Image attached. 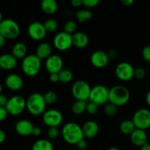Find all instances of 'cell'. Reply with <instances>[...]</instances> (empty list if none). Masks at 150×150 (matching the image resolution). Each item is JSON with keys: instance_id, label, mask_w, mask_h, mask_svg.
I'll use <instances>...</instances> for the list:
<instances>
[{"instance_id": "6da1fadb", "label": "cell", "mask_w": 150, "mask_h": 150, "mask_svg": "<svg viewBox=\"0 0 150 150\" xmlns=\"http://www.w3.org/2000/svg\"><path fill=\"white\" fill-rule=\"evenodd\" d=\"M61 134L64 140L70 144H77L84 139L82 127L75 122L66 123L62 129Z\"/></svg>"}, {"instance_id": "7a4b0ae2", "label": "cell", "mask_w": 150, "mask_h": 150, "mask_svg": "<svg viewBox=\"0 0 150 150\" xmlns=\"http://www.w3.org/2000/svg\"><path fill=\"white\" fill-rule=\"evenodd\" d=\"M130 98V91L123 85H116L109 89L108 102L116 106H123L128 103Z\"/></svg>"}, {"instance_id": "3957f363", "label": "cell", "mask_w": 150, "mask_h": 150, "mask_svg": "<svg viewBox=\"0 0 150 150\" xmlns=\"http://www.w3.org/2000/svg\"><path fill=\"white\" fill-rule=\"evenodd\" d=\"M45 106L46 103L43 95L38 92L32 93L26 99V109L34 116L43 114L45 111Z\"/></svg>"}, {"instance_id": "277c9868", "label": "cell", "mask_w": 150, "mask_h": 150, "mask_svg": "<svg viewBox=\"0 0 150 150\" xmlns=\"http://www.w3.org/2000/svg\"><path fill=\"white\" fill-rule=\"evenodd\" d=\"M41 59L38 58L36 54H29L27 55L21 63V67L23 73L28 76L33 77L37 76L40 71Z\"/></svg>"}, {"instance_id": "5b68a950", "label": "cell", "mask_w": 150, "mask_h": 150, "mask_svg": "<svg viewBox=\"0 0 150 150\" xmlns=\"http://www.w3.org/2000/svg\"><path fill=\"white\" fill-rule=\"evenodd\" d=\"M109 97V89L104 85L98 84L93 86L91 89L89 100L90 102L99 105L107 104Z\"/></svg>"}, {"instance_id": "8992f818", "label": "cell", "mask_w": 150, "mask_h": 150, "mask_svg": "<svg viewBox=\"0 0 150 150\" xmlns=\"http://www.w3.org/2000/svg\"><path fill=\"white\" fill-rule=\"evenodd\" d=\"M21 32L20 26L17 22L12 19H4L0 23V33L6 39H16Z\"/></svg>"}, {"instance_id": "52a82bcc", "label": "cell", "mask_w": 150, "mask_h": 150, "mask_svg": "<svg viewBox=\"0 0 150 150\" xmlns=\"http://www.w3.org/2000/svg\"><path fill=\"white\" fill-rule=\"evenodd\" d=\"M92 87L86 81L79 80L72 86L71 92L73 96L77 100L86 101L89 98Z\"/></svg>"}, {"instance_id": "ba28073f", "label": "cell", "mask_w": 150, "mask_h": 150, "mask_svg": "<svg viewBox=\"0 0 150 150\" xmlns=\"http://www.w3.org/2000/svg\"><path fill=\"white\" fill-rule=\"evenodd\" d=\"M136 128L146 130L150 127V110L147 108H139L134 113L132 118Z\"/></svg>"}, {"instance_id": "9c48e42d", "label": "cell", "mask_w": 150, "mask_h": 150, "mask_svg": "<svg viewBox=\"0 0 150 150\" xmlns=\"http://www.w3.org/2000/svg\"><path fill=\"white\" fill-rule=\"evenodd\" d=\"M5 108L8 114L13 116L19 115L26 108V100L20 95H15L8 100Z\"/></svg>"}, {"instance_id": "30bf717a", "label": "cell", "mask_w": 150, "mask_h": 150, "mask_svg": "<svg viewBox=\"0 0 150 150\" xmlns=\"http://www.w3.org/2000/svg\"><path fill=\"white\" fill-rule=\"evenodd\" d=\"M42 121L48 127H58L62 123V114L57 109L47 110L42 115Z\"/></svg>"}, {"instance_id": "8fae6325", "label": "cell", "mask_w": 150, "mask_h": 150, "mask_svg": "<svg viewBox=\"0 0 150 150\" xmlns=\"http://www.w3.org/2000/svg\"><path fill=\"white\" fill-rule=\"evenodd\" d=\"M135 68L130 63L122 62L119 63L115 68V74L120 80L127 81L134 77Z\"/></svg>"}, {"instance_id": "7c38bea8", "label": "cell", "mask_w": 150, "mask_h": 150, "mask_svg": "<svg viewBox=\"0 0 150 150\" xmlns=\"http://www.w3.org/2000/svg\"><path fill=\"white\" fill-rule=\"evenodd\" d=\"M73 45V35L64 31L59 32L54 38V47L59 51H66Z\"/></svg>"}, {"instance_id": "4fadbf2b", "label": "cell", "mask_w": 150, "mask_h": 150, "mask_svg": "<svg viewBox=\"0 0 150 150\" xmlns=\"http://www.w3.org/2000/svg\"><path fill=\"white\" fill-rule=\"evenodd\" d=\"M29 37L35 40H42L45 38L47 31L44 24L39 21L32 22L27 29Z\"/></svg>"}, {"instance_id": "5bb4252c", "label": "cell", "mask_w": 150, "mask_h": 150, "mask_svg": "<svg viewBox=\"0 0 150 150\" xmlns=\"http://www.w3.org/2000/svg\"><path fill=\"white\" fill-rule=\"evenodd\" d=\"M45 68L50 73H59L63 69V60L60 56L52 54L45 61Z\"/></svg>"}, {"instance_id": "9a60e30c", "label": "cell", "mask_w": 150, "mask_h": 150, "mask_svg": "<svg viewBox=\"0 0 150 150\" xmlns=\"http://www.w3.org/2000/svg\"><path fill=\"white\" fill-rule=\"evenodd\" d=\"M109 57L107 52L103 51H96L91 55L90 61L92 65L97 68L105 67L109 62Z\"/></svg>"}, {"instance_id": "2e32d148", "label": "cell", "mask_w": 150, "mask_h": 150, "mask_svg": "<svg viewBox=\"0 0 150 150\" xmlns=\"http://www.w3.org/2000/svg\"><path fill=\"white\" fill-rule=\"evenodd\" d=\"M35 126L32 122L27 120H21L17 122L15 126L16 133L21 136H29L33 133L34 128Z\"/></svg>"}, {"instance_id": "e0dca14e", "label": "cell", "mask_w": 150, "mask_h": 150, "mask_svg": "<svg viewBox=\"0 0 150 150\" xmlns=\"http://www.w3.org/2000/svg\"><path fill=\"white\" fill-rule=\"evenodd\" d=\"M5 84L10 90L18 91L23 87V80L19 75L12 73L6 78Z\"/></svg>"}, {"instance_id": "ac0fdd59", "label": "cell", "mask_w": 150, "mask_h": 150, "mask_svg": "<svg viewBox=\"0 0 150 150\" xmlns=\"http://www.w3.org/2000/svg\"><path fill=\"white\" fill-rule=\"evenodd\" d=\"M132 144L138 147H142L147 143V135L145 130L136 128L130 136Z\"/></svg>"}, {"instance_id": "d6986e66", "label": "cell", "mask_w": 150, "mask_h": 150, "mask_svg": "<svg viewBox=\"0 0 150 150\" xmlns=\"http://www.w3.org/2000/svg\"><path fill=\"white\" fill-rule=\"evenodd\" d=\"M83 133L84 138L92 139L95 137L99 133L100 127L98 123L93 120H89L86 122L82 127Z\"/></svg>"}, {"instance_id": "ffe728a7", "label": "cell", "mask_w": 150, "mask_h": 150, "mask_svg": "<svg viewBox=\"0 0 150 150\" xmlns=\"http://www.w3.org/2000/svg\"><path fill=\"white\" fill-rule=\"evenodd\" d=\"M17 65V59L13 54H4L0 56V67L4 70H12Z\"/></svg>"}, {"instance_id": "44dd1931", "label": "cell", "mask_w": 150, "mask_h": 150, "mask_svg": "<svg viewBox=\"0 0 150 150\" xmlns=\"http://www.w3.org/2000/svg\"><path fill=\"white\" fill-rule=\"evenodd\" d=\"M52 47L48 42H41L38 45L36 49V56L39 59H47L49 57L52 55Z\"/></svg>"}, {"instance_id": "7402d4cb", "label": "cell", "mask_w": 150, "mask_h": 150, "mask_svg": "<svg viewBox=\"0 0 150 150\" xmlns=\"http://www.w3.org/2000/svg\"><path fill=\"white\" fill-rule=\"evenodd\" d=\"M73 44L78 48H84L89 44L87 35L82 32H76L73 35Z\"/></svg>"}, {"instance_id": "603a6c76", "label": "cell", "mask_w": 150, "mask_h": 150, "mask_svg": "<svg viewBox=\"0 0 150 150\" xmlns=\"http://www.w3.org/2000/svg\"><path fill=\"white\" fill-rule=\"evenodd\" d=\"M27 47L23 42H18L13 45L12 48V54L16 59H21L26 57Z\"/></svg>"}, {"instance_id": "cb8c5ba5", "label": "cell", "mask_w": 150, "mask_h": 150, "mask_svg": "<svg viewBox=\"0 0 150 150\" xmlns=\"http://www.w3.org/2000/svg\"><path fill=\"white\" fill-rule=\"evenodd\" d=\"M42 11L48 15L54 14L58 9V4L55 0H42L41 2Z\"/></svg>"}, {"instance_id": "d4e9b609", "label": "cell", "mask_w": 150, "mask_h": 150, "mask_svg": "<svg viewBox=\"0 0 150 150\" xmlns=\"http://www.w3.org/2000/svg\"><path fill=\"white\" fill-rule=\"evenodd\" d=\"M32 150H54L53 144L48 139H39L33 144Z\"/></svg>"}, {"instance_id": "484cf974", "label": "cell", "mask_w": 150, "mask_h": 150, "mask_svg": "<svg viewBox=\"0 0 150 150\" xmlns=\"http://www.w3.org/2000/svg\"><path fill=\"white\" fill-rule=\"evenodd\" d=\"M136 130V126L134 123L131 120H126L122 122L120 125V130L122 134L129 135L130 136L131 133Z\"/></svg>"}, {"instance_id": "4316f807", "label": "cell", "mask_w": 150, "mask_h": 150, "mask_svg": "<svg viewBox=\"0 0 150 150\" xmlns=\"http://www.w3.org/2000/svg\"><path fill=\"white\" fill-rule=\"evenodd\" d=\"M87 104L86 101L76 100L72 105V111L76 115H81L86 111Z\"/></svg>"}, {"instance_id": "83f0119b", "label": "cell", "mask_w": 150, "mask_h": 150, "mask_svg": "<svg viewBox=\"0 0 150 150\" xmlns=\"http://www.w3.org/2000/svg\"><path fill=\"white\" fill-rule=\"evenodd\" d=\"M93 16L92 13L88 9H81L76 13V18L79 23H84L91 20Z\"/></svg>"}, {"instance_id": "f1b7e54d", "label": "cell", "mask_w": 150, "mask_h": 150, "mask_svg": "<svg viewBox=\"0 0 150 150\" xmlns=\"http://www.w3.org/2000/svg\"><path fill=\"white\" fill-rule=\"evenodd\" d=\"M59 75V82L63 83H68L73 80V74L72 71L69 69L63 68L59 73H58Z\"/></svg>"}, {"instance_id": "f546056e", "label": "cell", "mask_w": 150, "mask_h": 150, "mask_svg": "<svg viewBox=\"0 0 150 150\" xmlns=\"http://www.w3.org/2000/svg\"><path fill=\"white\" fill-rule=\"evenodd\" d=\"M104 113L108 117H114L118 113V107L116 106L114 104L111 103L105 104V107H104Z\"/></svg>"}, {"instance_id": "4dcf8cb0", "label": "cell", "mask_w": 150, "mask_h": 150, "mask_svg": "<svg viewBox=\"0 0 150 150\" xmlns=\"http://www.w3.org/2000/svg\"><path fill=\"white\" fill-rule=\"evenodd\" d=\"M43 24L45 29H46L47 32H55L57 29V28H58V23H57V21L54 18L47 19V20L44 22Z\"/></svg>"}, {"instance_id": "1f68e13d", "label": "cell", "mask_w": 150, "mask_h": 150, "mask_svg": "<svg viewBox=\"0 0 150 150\" xmlns=\"http://www.w3.org/2000/svg\"><path fill=\"white\" fill-rule=\"evenodd\" d=\"M76 29H77V23L74 21L69 20L64 23V31L67 33L73 35L76 32Z\"/></svg>"}, {"instance_id": "d6a6232c", "label": "cell", "mask_w": 150, "mask_h": 150, "mask_svg": "<svg viewBox=\"0 0 150 150\" xmlns=\"http://www.w3.org/2000/svg\"><path fill=\"white\" fill-rule=\"evenodd\" d=\"M44 100H45L46 104L52 105L55 103L57 100V95L54 91H48L43 95Z\"/></svg>"}, {"instance_id": "836d02e7", "label": "cell", "mask_w": 150, "mask_h": 150, "mask_svg": "<svg viewBox=\"0 0 150 150\" xmlns=\"http://www.w3.org/2000/svg\"><path fill=\"white\" fill-rule=\"evenodd\" d=\"M59 133L58 127H49L48 130V136L51 140L57 139L59 136Z\"/></svg>"}, {"instance_id": "e575fe53", "label": "cell", "mask_w": 150, "mask_h": 150, "mask_svg": "<svg viewBox=\"0 0 150 150\" xmlns=\"http://www.w3.org/2000/svg\"><path fill=\"white\" fill-rule=\"evenodd\" d=\"M146 70L143 68V67H137L134 70V77L136 79L139 80H142L146 77Z\"/></svg>"}, {"instance_id": "d590c367", "label": "cell", "mask_w": 150, "mask_h": 150, "mask_svg": "<svg viewBox=\"0 0 150 150\" xmlns=\"http://www.w3.org/2000/svg\"><path fill=\"white\" fill-rule=\"evenodd\" d=\"M98 105L94 103L90 102L87 104V108H86V111L90 114H95L98 112Z\"/></svg>"}, {"instance_id": "8d00e7d4", "label": "cell", "mask_w": 150, "mask_h": 150, "mask_svg": "<svg viewBox=\"0 0 150 150\" xmlns=\"http://www.w3.org/2000/svg\"><path fill=\"white\" fill-rule=\"evenodd\" d=\"M142 57L145 61L150 62V45H146L142 49Z\"/></svg>"}, {"instance_id": "74e56055", "label": "cell", "mask_w": 150, "mask_h": 150, "mask_svg": "<svg viewBox=\"0 0 150 150\" xmlns=\"http://www.w3.org/2000/svg\"><path fill=\"white\" fill-rule=\"evenodd\" d=\"M100 3L99 0H83V5L87 8H92Z\"/></svg>"}, {"instance_id": "f35d334b", "label": "cell", "mask_w": 150, "mask_h": 150, "mask_svg": "<svg viewBox=\"0 0 150 150\" xmlns=\"http://www.w3.org/2000/svg\"><path fill=\"white\" fill-rule=\"evenodd\" d=\"M77 147L79 148V149H86V148L88 147V142H86V140L85 139H83L82 140H81L79 143L77 144Z\"/></svg>"}, {"instance_id": "ab89813d", "label": "cell", "mask_w": 150, "mask_h": 150, "mask_svg": "<svg viewBox=\"0 0 150 150\" xmlns=\"http://www.w3.org/2000/svg\"><path fill=\"white\" fill-rule=\"evenodd\" d=\"M7 114L8 112L5 107H0V122L5 120L7 117Z\"/></svg>"}, {"instance_id": "60d3db41", "label": "cell", "mask_w": 150, "mask_h": 150, "mask_svg": "<svg viewBox=\"0 0 150 150\" xmlns=\"http://www.w3.org/2000/svg\"><path fill=\"white\" fill-rule=\"evenodd\" d=\"M8 100L5 95L0 94V107H6Z\"/></svg>"}, {"instance_id": "b9f144b4", "label": "cell", "mask_w": 150, "mask_h": 150, "mask_svg": "<svg viewBox=\"0 0 150 150\" xmlns=\"http://www.w3.org/2000/svg\"><path fill=\"white\" fill-rule=\"evenodd\" d=\"M107 54H108V57H109L110 59H115L116 57H117V54H118V53H117V50L111 49V50H109L108 52H107Z\"/></svg>"}, {"instance_id": "7bdbcfd3", "label": "cell", "mask_w": 150, "mask_h": 150, "mask_svg": "<svg viewBox=\"0 0 150 150\" xmlns=\"http://www.w3.org/2000/svg\"><path fill=\"white\" fill-rule=\"evenodd\" d=\"M49 79L52 83H57L58 81H59L58 73H52V74H50Z\"/></svg>"}, {"instance_id": "ee69618b", "label": "cell", "mask_w": 150, "mask_h": 150, "mask_svg": "<svg viewBox=\"0 0 150 150\" xmlns=\"http://www.w3.org/2000/svg\"><path fill=\"white\" fill-rule=\"evenodd\" d=\"M71 4L74 7H79L83 4V0H73L71 1Z\"/></svg>"}, {"instance_id": "f6af8a7d", "label": "cell", "mask_w": 150, "mask_h": 150, "mask_svg": "<svg viewBox=\"0 0 150 150\" xmlns=\"http://www.w3.org/2000/svg\"><path fill=\"white\" fill-rule=\"evenodd\" d=\"M41 133H42V130H41L40 127H35L32 135H34V136H38L41 134Z\"/></svg>"}, {"instance_id": "bcb514c9", "label": "cell", "mask_w": 150, "mask_h": 150, "mask_svg": "<svg viewBox=\"0 0 150 150\" xmlns=\"http://www.w3.org/2000/svg\"><path fill=\"white\" fill-rule=\"evenodd\" d=\"M6 139V134L2 130H0V144L4 143Z\"/></svg>"}, {"instance_id": "7dc6e473", "label": "cell", "mask_w": 150, "mask_h": 150, "mask_svg": "<svg viewBox=\"0 0 150 150\" xmlns=\"http://www.w3.org/2000/svg\"><path fill=\"white\" fill-rule=\"evenodd\" d=\"M134 1L133 0H122L121 3L122 4H124L125 6H130L131 4H133Z\"/></svg>"}, {"instance_id": "c3c4849f", "label": "cell", "mask_w": 150, "mask_h": 150, "mask_svg": "<svg viewBox=\"0 0 150 150\" xmlns=\"http://www.w3.org/2000/svg\"><path fill=\"white\" fill-rule=\"evenodd\" d=\"M5 42H6V38H4L1 33H0V48L4 46V44H5Z\"/></svg>"}, {"instance_id": "681fc988", "label": "cell", "mask_w": 150, "mask_h": 150, "mask_svg": "<svg viewBox=\"0 0 150 150\" xmlns=\"http://www.w3.org/2000/svg\"><path fill=\"white\" fill-rule=\"evenodd\" d=\"M146 103H147V105H149V108H150V90L147 92V94H146Z\"/></svg>"}, {"instance_id": "f907efd6", "label": "cell", "mask_w": 150, "mask_h": 150, "mask_svg": "<svg viewBox=\"0 0 150 150\" xmlns=\"http://www.w3.org/2000/svg\"><path fill=\"white\" fill-rule=\"evenodd\" d=\"M140 150H150V144L146 143V144L144 145L142 147H141Z\"/></svg>"}, {"instance_id": "816d5d0a", "label": "cell", "mask_w": 150, "mask_h": 150, "mask_svg": "<svg viewBox=\"0 0 150 150\" xmlns=\"http://www.w3.org/2000/svg\"><path fill=\"white\" fill-rule=\"evenodd\" d=\"M107 150H120V149H119V148H117V147H115V146H112V147H110V148H108V149Z\"/></svg>"}, {"instance_id": "f5cc1de1", "label": "cell", "mask_w": 150, "mask_h": 150, "mask_svg": "<svg viewBox=\"0 0 150 150\" xmlns=\"http://www.w3.org/2000/svg\"><path fill=\"white\" fill-rule=\"evenodd\" d=\"M2 21H3V19H2V14H1V11H0V23H1V22H2Z\"/></svg>"}, {"instance_id": "db71d44e", "label": "cell", "mask_w": 150, "mask_h": 150, "mask_svg": "<svg viewBox=\"0 0 150 150\" xmlns=\"http://www.w3.org/2000/svg\"><path fill=\"white\" fill-rule=\"evenodd\" d=\"M1 92H2V86H1V84L0 83V94H1Z\"/></svg>"}, {"instance_id": "11a10c76", "label": "cell", "mask_w": 150, "mask_h": 150, "mask_svg": "<svg viewBox=\"0 0 150 150\" xmlns=\"http://www.w3.org/2000/svg\"><path fill=\"white\" fill-rule=\"evenodd\" d=\"M57 150H62V149H57Z\"/></svg>"}]
</instances>
